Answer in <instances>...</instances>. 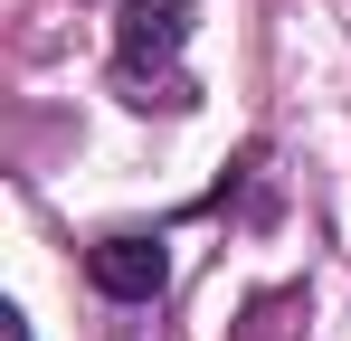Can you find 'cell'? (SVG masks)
Here are the masks:
<instances>
[{"label": "cell", "instance_id": "cell-1", "mask_svg": "<svg viewBox=\"0 0 351 341\" xmlns=\"http://www.w3.org/2000/svg\"><path fill=\"white\" fill-rule=\"evenodd\" d=\"M180 48H190V0H123V19H114L123 76H152V66H171Z\"/></svg>", "mask_w": 351, "mask_h": 341}, {"label": "cell", "instance_id": "cell-2", "mask_svg": "<svg viewBox=\"0 0 351 341\" xmlns=\"http://www.w3.org/2000/svg\"><path fill=\"white\" fill-rule=\"evenodd\" d=\"M86 275H95V294H114V303H152L171 284V256H162V237H105L86 256Z\"/></svg>", "mask_w": 351, "mask_h": 341}, {"label": "cell", "instance_id": "cell-3", "mask_svg": "<svg viewBox=\"0 0 351 341\" xmlns=\"http://www.w3.org/2000/svg\"><path fill=\"white\" fill-rule=\"evenodd\" d=\"M0 341H29V323H19V313H0Z\"/></svg>", "mask_w": 351, "mask_h": 341}]
</instances>
